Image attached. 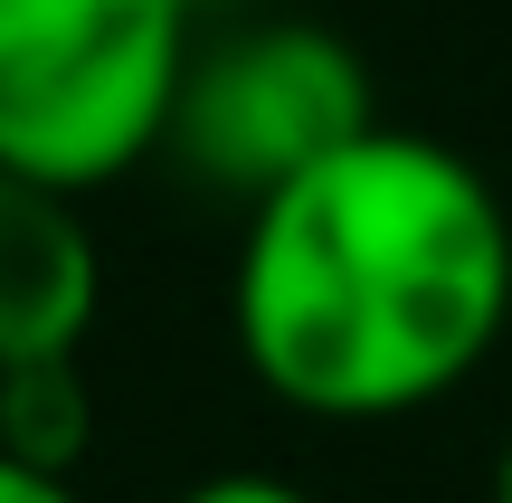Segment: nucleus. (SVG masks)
Here are the masks:
<instances>
[{
  "label": "nucleus",
  "mask_w": 512,
  "mask_h": 503,
  "mask_svg": "<svg viewBox=\"0 0 512 503\" xmlns=\"http://www.w3.org/2000/svg\"><path fill=\"white\" fill-rule=\"evenodd\" d=\"M95 314H105V247L86 228V200L0 171V371L86 352Z\"/></svg>",
  "instance_id": "4"
},
{
  "label": "nucleus",
  "mask_w": 512,
  "mask_h": 503,
  "mask_svg": "<svg viewBox=\"0 0 512 503\" xmlns=\"http://www.w3.org/2000/svg\"><path fill=\"white\" fill-rule=\"evenodd\" d=\"M200 0H0V171L48 190L133 181L162 162Z\"/></svg>",
  "instance_id": "2"
},
{
  "label": "nucleus",
  "mask_w": 512,
  "mask_h": 503,
  "mask_svg": "<svg viewBox=\"0 0 512 503\" xmlns=\"http://www.w3.org/2000/svg\"><path fill=\"white\" fill-rule=\"evenodd\" d=\"M247 380L323 428L456 399L512 333V209L437 133L361 124L256 190L228 257Z\"/></svg>",
  "instance_id": "1"
},
{
  "label": "nucleus",
  "mask_w": 512,
  "mask_h": 503,
  "mask_svg": "<svg viewBox=\"0 0 512 503\" xmlns=\"http://www.w3.org/2000/svg\"><path fill=\"white\" fill-rule=\"evenodd\" d=\"M0 503H86V494H76V475H48V466L0 456Z\"/></svg>",
  "instance_id": "7"
},
{
  "label": "nucleus",
  "mask_w": 512,
  "mask_h": 503,
  "mask_svg": "<svg viewBox=\"0 0 512 503\" xmlns=\"http://www.w3.org/2000/svg\"><path fill=\"white\" fill-rule=\"evenodd\" d=\"M361 124H380V105H370V67L351 38H332L323 19H247V29L190 48L162 152L200 190L247 209L256 190L323 162Z\"/></svg>",
  "instance_id": "3"
},
{
  "label": "nucleus",
  "mask_w": 512,
  "mask_h": 503,
  "mask_svg": "<svg viewBox=\"0 0 512 503\" xmlns=\"http://www.w3.org/2000/svg\"><path fill=\"white\" fill-rule=\"evenodd\" d=\"M95 447V390H86V361L48 352V361H10L0 371V456L19 466H48L76 475Z\"/></svg>",
  "instance_id": "5"
},
{
  "label": "nucleus",
  "mask_w": 512,
  "mask_h": 503,
  "mask_svg": "<svg viewBox=\"0 0 512 503\" xmlns=\"http://www.w3.org/2000/svg\"><path fill=\"white\" fill-rule=\"evenodd\" d=\"M494 503H512V437H503V456H494Z\"/></svg>",
  "instance_id": "8"
},
{
  "label": "nucleus",
  "mask_w": 512,
  "mask_h": 503,
  "mask_svg": "<svg viewBox=\"0 0 512 503\" xmlns=\"http://www.w3.org/2000/svg\"><path fill=\"white\" fill-rule=\"evenodd\" d=\"M171 503H313L294 475H266V466H228V475H200V485H181Z\"/></svg>",
  "instance_id": "6"
}]
</instances>
